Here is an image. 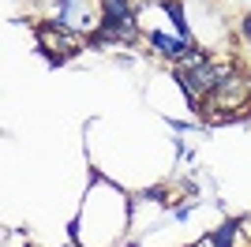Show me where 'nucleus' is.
I'll list each match as a JSON object with an SVG mask.
<instances>
[{
    "label": "nucleus",
    "instance_id": "obj_1",
    "mask_svg": "<svg viewBox=\"0 0 251 247\" xmlns=\"http://www.w3.org/2000/svg\"><path fill=\"white\" fill-rule=\"evenodd\" d=\"M176 75H180V82H184L188 94H206V90H214V82H218V68H210L202 56H184Z\"/></svg>",
    "mask_w": 251,
    "mask_h": 247
},
{
    "label": "nucleus",
    "instance_id": "obj_2",
    "mask_svg": "<svg viewBox=\"0 0 251 247\" xmlns=\"http://www.w3.org/2000/svg\"><path fill=\"white\" fill-rule=\"evenodd\" d=\"M232 236H236V221H229L225 228H218V232H214V244H218V247H236Z\"/></svg>",
    "mask_w": 251,
    "mask_h": 247
},
{
    "label": "nucleus",
    "instance_id": "obj_3",
    "mask_svg": "<svg viewBox=\"0 0 251 247\" xmlns=\"http://www.w3.org/2000/svg\"><path fill=\"white\" fill-rule=\"evenodd\" d=\"M154 45L165 49V52H184V41H173V38H165V34H154Z\"/></svg>",
    "mask_w": 251,
    "mask_h": 247
},
{
    "label": "nucleus",
    "instance_id": "obj_4",
    "mask_svg": "<svg viewBox=\"0 0 251 247\" xmlns=\"http://www.w3.org/2000/svg\"><path fill=\"white\" fill-rule=\"evenodd\" d=\"M244 30H248V34H251V19H248V23H244Z\"/></svg>",
    "mask_w": 251,
    "mask_h": 247
}]
</instances>
